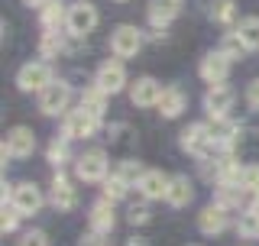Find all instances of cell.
I'll return each mask as SVG.
<instances>
[{
	"mask_svg": "<svg viewBox=\"0 0 259 246\" xmlns=\"http://www.w3.org/2000/svg\"><path fill=\"white\" fill-rule=\"evenodd\" d=\"M97 7L91 4V0H75V4L68 7V20H65V26H68V32L75 39H81V36H88L94 26H97Z\"/></svg>",
	"mask_w": 259,
	"mask_h": 246,
	"instance_id": "obj_1",
	"label": "cell"
},
{
	"mask_svg": "<svg viewBox=\"0 0 259 246\" xmlns=\"http://www.w3.org/2000/svg\"><path fill=\"white\" fill-rule=\"evenodd\" d=\"M52 85V68L46 62H26L16 71V88L20 91H46Z\"/></svg>",
	"mask_w": 259,
	"mask_h": 246,
	"instance_id": "obj_2",
	"label": "cell"
},
{
	"mask_svg": "<svg viewBox=\"0 0 259 246\" xmlns=\"http://www.w3.org/2000/svg\"><path fill=\"white\" fill-rule=\"evenodd\" d=\"M36 149V136H32L29 127H13L4 139V162L7 159H26Z\"/></svg>",
	"mask_w": 259,
	"mask_h": 246,
	"instance_id": "obj_3",
	"label": "cell"
},
{
	"mask_svg": "<svg viewBox=\"0 0 259 246\" xmlns=\"http://www.w3.org/2000/svg\"><path fill=\"white\" fill-rule=\"evenodd\" d=\"M140 46H143V32L136 29V26H117L113 29V36H110V52L117 55V59H133L136 52H140Z\"/></svg>",
	"mask_w": 259,
	"mask_h": 246,
	"instance_id": "obj_4",
	"label": "cell"
},
{
	"mask_svg": "<svg viewBox=\"0 0 259 246\" xmlns=\"http://www.w3.org/2000/svg\"><path fill=\"white\" fill-rule=\"evenodd\" d=\"M182 149L191 152V155H207L210 146H214V136H210V127H204V123H191V127L182 130Z\"/></svg>",
	"mask_w": 259,
	"mask_h": 246,
	"instance_id": "obj_5",
	"label": "cell"
},
{
	"mask_svg": "<svg viewBox=\"0 0 259 246\" xmlns=\"http://www.w3.org/2000/svg\"><path fill=\"white\" fill-rule=\"evenodd\" d=\"M97 120L94 113H88L84 107H78V110H71V113H65V136L68 139H91L97 133Z\"/></svg>",
	"mask_w": 259,
	"mask_h": 246,
	"instance_id": "obj_6",
	"label": "cell"
},
{
	"mask_svg": "<svg viewBox=\"0 0 259 246\" xmlns=\"http://www.w3.org/2000/svg\"><path fill=\"white\" fill-rule=\"evenodd\" d=\"M68 101H71V88L62 85V81H52L46 91H39V110H42L46 117L62 113L65 107H68Z\"/></svg>",
	"mask_w": 259,
	"mask_h": 246,
	"instance_id": "obj_7",
	"label": "cell"
},
{
	"mask_svg": "<svg viewBox=\"0 0 259 246\" xmlns=\"http://www.w3.org/2000/svg\"><path fill=\"white\" fill-rule=\"evenodd\" d=\"M94 85L101 88L104 94L123 91V85H126V68H123V62H117V59L104 62L101 68H97V81H94Z\"/></svg>",
	"mask_w": 259,
	"mask_h": 246,
	"instance_id": "obj_8",
	"label": "cell"
},
{
	"mask_svg": "<svg viewBox=\"0 0 259 246\" xmlns=\"http://www.w3.org/2000/svg\"><path fill=\"white\" fill-rule=\"evenodd\" d=\"M75 172H78L81 182H104V178H107V155H104L101 149L84 152V155L78 159Z\"/></svg>",
	"mask_w": 259,
	"mask_h": 246,
	"instance_id": "obj_9",
	"label": "cell"
},
{
	"mask_svg": "<svg viewBox=\"0 0 259 246\" xmlns=\"http://www.w3.org/2000/svg\"><path fill=\"white\" fill-rule=\"evenodd\" d=\"M10 204L20 211V217H29V214H36V211L42 208V191H39L36 185H29V182H20L13 188V194H10Z\"/></svg>",
	"mask_w": 259,
	"mask_h": 246,
	"instance_id": "obj_10",
	"label": "cell"
},
{
	"mask_svg": "<svg viewBox=\"0 0 259 246\" xmlns=\"http://www.w3.org/2000/svg\"><path fill=\"white\" fill-rule=\"evenodd\" d=\"M230 55H224V52H207L204 59H201V78L207 81L210 88L214 85H224L227 75H230Z\"/></svg>",
	"mask_w": 259,
	"mask_h": 246,
	"instance_id": "obj_11",
	"label": "cell"
},
{
	"mask_svg": "<svg viewBox=\"0 0 259 246\" xmlns=\"http://www.w3.org/2000/svg\"><path fill=\"white\" fill-rule=\"evenodd\" d=\"M233 88H227V85H214V88H207V94H204V110L210 113L214 120H227V110L233 107Z\"/></svg>",
	"mask_w": 259,
	"mask_h": 246,
	"instance_id": "obj_12",
	"label": "cell"
},
{
	"mask_svg": "<svg viewBox=\"0 0 259 246\" xmlns=\"http://www.w3.org/2000/svg\"><path fill=\"white\" fill-rule=\"evenodd\" d=\"M159 97H162V88H159V81L149 78V75L136 78V85L130 88V101H133L136 107H156Z\"/></svg>",
	"mask_w": 259,
	"mask_h": 246,
	"instance_id": "obj_13",
	"label": "cell"
},
{
	"mask_svg": "<svg viewBox=\"0 0 259 246\" xmlns=\"http://www.w3.org/2000/svg\"><path fill=\"white\" fill-rule=\"evenodd\" d=\"M168 185H172V178L168 175H162V172H156V169H149L146 175L140 178V194L143 198H149V201H159V198H165L168 194Z\"/></svg>",
	"mask_w": 259,
	"mask_h": 246,
	"instance_id": "obj_14",
	"label": "cell"
},
{
	"mask_svg": "<svg viewBox=\"0 0 259 246\" xmlns=\"http://www.w3.org/2000/svg\"><path fill=\"white\" fill-rule=\"evenodd\" d=\"M182 0H149V23L152 26H162L165 29L168 23L175 20L178 13H182Z\"/></svg>",
	"mask_w": 259,
	"mask_h": 246,
	"instance_id": "obj_15",
	"label": "cell"
},
{
	"mask_svg": "<svg viewBox=\"0 0 259 246\" xmlns=\"http://www.w3.org/2000/svg\"><path fill=\"white\" fill-rule=\"evenodd\" d=\"M198 227H201V233H221V230H227V208H224V204H207V208L198 214Z\"/></svg>",
	"mask_w": 259,
	"mask_h": 246,
	"instance_id": "obj_16",
	"label": "cell"
},
{
	"mask_svg": "<svg viewBox=\"0 0 259 246\" xmlns=\"http://www.w3.org/2000/svg\"><path fill=\"white\" fill-rule=\"evenodd\" d=\"M185 104H188V97L182 94V88H162V97H159L156 107H159L162 117L172 120V117H178V113L185 110Z\"/></svg>",
	"mask_w": 259,
	"mask_h": 246,
	"instance_id": "obj_17",
	"label": "cell"
},
{
	"mask_svg": "<svg viewBox=\"0 0 259 246\" xmlns=\"http://www.w3.org/2000/svg\"><path fill=\"white\" fill-rule=\"evenodd\" d=\"M75 201H78V194H75V188H71V182L65 175H55L52 178V204L59 211H71Z\"/></svg>",
	"mask_w": 259,
	"mask_h": 246,
	"instance_id": "obj_18",
	"label": "cell"
},
{
	"mask_svg": "<svg viewBox=\"0 0 259 246\" xmlns=\"http://www.w3.org/2000/svg\"><path fill=\"white\" fill-rule=\"evenodd\" d=\"M194 198V185H191V178L188 175H175L172 178V185H168V194H165V201L172 204V208H185Z\"/></svg>",
	"mask_w": 259,
	"mask_h": 246,
	"instance_id": "obj_19",
	"label": "cell"
},
{
	"mask_svg": "<svg viewBox=\"0 0 259 246\" xmlns=\"http://www.w3.org/2000/svg\"><path fill=\"white\" fill-rule=\"evenodd\" d=\"M210 136H214V146H221V149H233V146L240 143V127L230 123V120H214Z\"/></svg>",
	"mask_w": 259,
	"mask_h": 246,
	"instance_id": "obj_20",
	"label": "cell"
},
{
	"mask_svg": "<svg viewBox=\"0 0 259 246\" xmlns=\"http://www.w3.org/2000/svg\"><path fill=\"white\" fill-rule=\"evenodd\" d=\"M68 20V7L62 0H46L42 4V26L46 32H59V26Z\"/></svg>",
	"mask_w": 259,
	"mask_h": 246,
	"instance_id": "obj_21",
	"label": "cell"
},
{
	"mask_svg": "<svg viewBox=\"0 0 259 246\" xmlns=\"http://www.w3.org/2000/svg\"><path fill=\"white\" fill-rule=\"evenodd\" d=\"M117 217H113V201H97L91 208V227L97 233H110Z\"/></svg>",
	"mask_w": 259,
	"mask_h": 246,
	"instance_id": "obj_22",
	"label": "cell"
},
{
	"mask_svg": "<svg viewBox=\"0 0 259 246\" xmlns=\"http://www.w3.org/2000/svg\"><path fill=\"white\" fill-rule=\"evenodd\" d=\"M81 107H84L88 113H94V117L101 120V117H104V110H107V94H104L97 85H94V88H88V91L81 94Z\"/></svg>",
	"mask_w": 259,
	"mask_h": 246,
	"instance_id": "obj_23",
	"label": "cell"
},
{
	"mask_svg": "<svg viewBox=\"0 0 259 246\" xmlns=\"http://www.w3.org/2000/svg\"><path fill=\"white\" fill-rule=\"evenodd\" d=\"M237 36L246 49H259V16H246L237 26Z\"/></svg>",
	"mask_w": 259,
	"mask_h": 246,
	"instance_id": "obj_24",
	"label": "cell"
},
{
	"mask_svg": "<svg viewBox=\"0 0 259 246\" xmlns=\"http://www.w3.org/2000/svg\"><path fill=\"white\" fill-rule=\"evenodd\" d=\"M233 16H237V7H233V0H214L210 4V20L227 26V23H233Z\"/></svg>",
	"mask_w": 259,
	"mask_h": 246,
	"instance_id": "obj_25",
	"label": "cell"
},
{
	"mask_svg": "<svg viewBox=\"0 0 259 246\" xmlns=\"http://www.w3.org/2000/svg\"><path fill=\"white\" fill-rule=\"evenodd\" d=\"M143 175H146V169L140 166V162H133V159H123V162H120V169H117V178H123L126 185H140Z\"/></svg>",
	"mask_w": 259,
	"mask_h": 246,
	"instance_id": "obj_26",
	"label": "cell"
},
{
	"mask_svg": "<svg viewBox=\"0 0 259 246\" xmlns=\"http://www.w3.org/2000/svg\"><path fill=\"white\" fill-rule=\"evenodd\" d=\"M126 182H123V178H117V175H113V178H104V201H120V198H123V194H126Z\"/></svg>",
	"mask_w": 259,
	"mask_h": 246,
	"instance_id": "obj_27",
	"label": "cell"
},
{
	"mask_svg": "<svg viewBox=\"0 0 259 246\" xmlns=\"http://www.w3.org/2000/svg\"><path fill=\"white\" fill-rule=\"evenodd\" d=\"M237 230L246 236V240H256L259 236V217L249 211V214H240V220H237Z\"/></svg>",
	"mask_w": 259,
	"mask_h": 246,
	"instance_id": "obj_28",
	"label": "cell"
},
{
	"mask_svg": "<svg viewBox=\"0 0 259 246\" xmlns=\"http://www.w3.org/2000/svg\"><path fill=\"white\" fill-rule=\"evenodd\" d=\"M240 191L259 194V166H246V169L240 172Z\"/></svg>",
	"mask_w": 259,
	"mask_h": 246,
	"instance_id": "obj_29",
	"label": "cell"
},
{
	"mask_svg": "<svg viewBox=\"0 0 259 246\" xmlns=\"http://www.w3.org/2000/svg\"><path fill=\"white\" fill-rule=\"evenodd\" d=\"M65 159H68V136L52 139V143H49V162H52V166H62Z\"/></svg>",
	"mask_w": 259,
	"mask_h": 246,
	"instance_id": "obj_30",
	"label": "cell"
},
{
	"mask_svg": "<svg viewBox=\"0 0 259 246\" xmlns=\"http://www.w3.org/2000/svg\"><path fill=\"white\" fill-rule=\"evenodd\" d=\"M243 49H246V46L240 43V36H237V32H230V36H224V46H221V52H224V55H230V59H237V55L243 52Z\"/></svg>",
	"mask_w": 259,
	"mask_h": 246,
	"instance_id": "obj_31",
	"label": "cell"
},
{
	"mask_svg": "<svg viewBox=\"0 0 259 246\" xmlns=\"http://www.w3.org/2000/svg\"><path fill=\"white\" fill-rule=\"evenodd\" d=\"M42 52L46 55L62 52V36H59V32H46V36H42Z\"/></svg>",
	"mask_w": 259,
	"mask_h": 246,
	"instance_id": "obj_32",
	"label": "cell"
},
{
	"mask_svg": "<svg viewBox=\"0 0 259 246\" xmlns=\"http://www.w3.org/2000/svg\"><path fill=\"white\" fill-rule=\"evenodd\" d=\"M16 217H20V211H16L13 204H10V208L4 204V220H0V227H4V233H13V230H16Z\"/></svg>",
	"mask_w": 259,
	"mask_h": 246,
	"instance_id": "obj_33",
	"label": "cell"
},
{
	"mask_svg": "<svg viewBox=\"0 0 259 246\" xmlns=\"http://www.w3.org/2000/svg\"><path fill=\"white\" fill-rule=\"evenodd\" d=\"M126 220H130V224H146V220H149V208H146V204H133L130 214H126Z\"/></svg>",
	"mask_w": 259,
	"mask_h": 246,
	"instance_id": "obj_34",
	"label": "cell"
},
{
	"mask_svg": "<svg viewBox=\"0 0 259 246\" xmlns=\"http://www.w3.org/2000/svg\"><path fill=\"white\" fill-rule=\"evenodd\" d=\"M20 246H49V236L42 230H32V233H26L20 240Z\"/></svg>",
	"mask_w": 259,
	"mask_h": 246,
	"instance_id": "obj_35",
	"label": "cell"
},
{
	"mask_svg": "<svg viewBox=\"0 0 259 246\" xmlns=\"http://www.w3.org/2000/svg\"><path fill=\"white\" fill-rule=\"evenodd\" d=\"M246 101H249V107H256V110H259V78H256V81H249V88H246Z\"/></svg>",
	"mask_w": 259,
	"mask_h": 246,
	"instance_id": "obj_36",
	"label": "cell"
},
{
	"mask_svg": "<svg viewBox=\"0 0 259 246\" xmlns=\"http://www.w3.org/2000/svg\"><path fill=\"white\" fill-rule=\"evenodd\" d=\"M81 246H101V240H97V236H84V240H81Z\"/></svg>",
	"mask_w": 259,
	"mask_h": 246,
	"instance_id": "obj_37",
	"label": "cell"
},
{
	"mask_svg": "<svg viewBox=\"0 0 259 246\" xmlns=\"http://www.w3.org/2000/svg\"><path fill=\"white\" fill-rule=\"evenodd\" d=\"M249 211H253V214L259 217V194H253V204H249Z\"/></svg>",
	"mask_w": 259,
	"mask_h": 246,
	"instance_id": "obj_38",
	"label": "cell"
},
{
	"mask_svg": "<svg viewBox=\"0 0 259 246\" xmlns=\"http://www.w3.org/2000/svg\"><path fill=\"white\" fill-rule=\"evenodd\" d=\"M26 7H39V4H46V0H23Z\"/></svg>",
	"mask_w": 259,
	"mask_h": 246,
	"instance_id": "obj_39",
	"label": "cell"
},
{
	"mask_svg": "<svg viewBox=\"0 0 259 246\" xmlns=\"http://www.w3.org/2000/svg\"><path fill=\"white\" fill-rule=\"evenodd\" d=\"M130 246H146V243L140 240V236H136V240H130Z\"/></svg>",
	"mask_w": 259,
	"mask_h": 246,
	"instance_id": "obj_40",
	"label": "cell"
},
{
	"mask_svg": "<svg viewBox=\"0 0 259 246\" xmlns=\"http://www.w3.org/2000/svg\"><path fill=\"white\" fill-rule=\"evenodd\" d=\"M120 4H126V0H120Z\"/></svg>",
	"mask_w": 259,
	"mask_h": 246,
	"instance_id": "obj_41",
	"label": "cell"
}]
</instances>
